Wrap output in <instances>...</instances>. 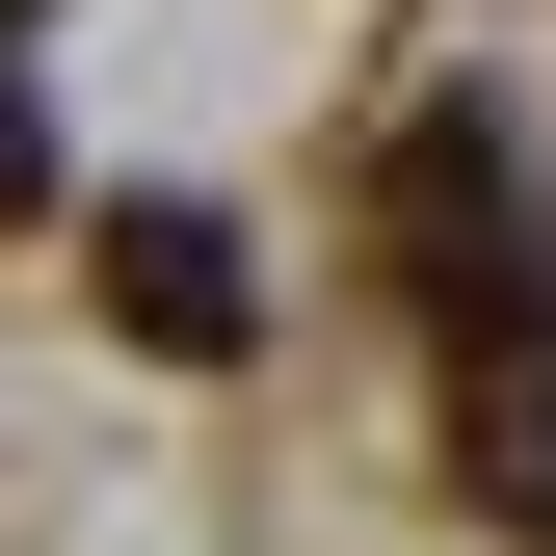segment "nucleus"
<instances>
[{
    "instance_id": "f257e3e1",
    "label": "nucleus",
    "mask_w": 556,
    "mask_h": 556,
    "mask_svg": "<svg viewBox=\"0 0 556 556\" xmlns=\"http://www.w3.org/2000/svg\"><path fill=\"white\" fill-rule=\"evenodd\" d=\"M106 292H132V344H239V239L213 213H106Z\"/></svg>"
}]
</instances>
